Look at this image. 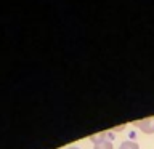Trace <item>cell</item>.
Returning <instances> with one entry per match:
<instances>
[{
	"instance_id": "1",
	"label": "cell",
	"mask_w": 154,
	"mask_h": 149,
	"mask_svg": "<svg viewBox=\"0 0 154 149\" xmlns=\"http://www.w3.org/2000/svg\"><path fill=\"white\" fill-rule=\"evenodd\" d=\"M135 127H138L141 132L148 133V135L154 133V115H152V117H148V119L137 120V122H135Z\"/></svg>"
},
{
	"instance_id": "2",
	"label": "cell",
	"mask_w": 154,
	"mask_h": 149,
	"mask_svg": "<svg viewBox=\"0 0 154 149\" xmlns=\"http://www.w3.org/2000/svg\"><path fill=\"white\" fill-rule=\"evenodd\" d=\"M93 149H112V143L109 141V139H98V141H95V146Z\"/></svg>"
},
{
	"instance_id": "3",
	"label": "cell",
	"mask_w": 154,
	"mask_h": 149,
	"mask_svg": "<svg viewBox=\"0 0 154 149\" xmlns=\"http://www.w3.org/2000/svg\"><path fill=\"white\" fill-rule=\"evenodd\" d=\"M120 147H124V149H140V147H138V144H137V143H133V141H124Z\"/></svg>"
},
{
	"instance_id": "4",
	"label": "cell",
	"mask_w": 154,
	"mask_h": 149,
	"mask_svg": "<svg viewBox=\"0 0 154 149\" xmlns=\"http://www.w3.org/2000/svg\"><path fill=\"white\" fill-rule=\"evenodd\" d=\"M67 149H79V147H75V146H71V147H67Z\"/></svg>"
},
{
	"instance_id": "5",
	"label": "cell",
	"mask_w": 154,
	"mask_h": 149,
	"mask_svg": "<svg viewBox=\"0 0 154 149\" xmlns=\"http://www.w3.org/2000/svg\"><path fill=\"white\" fill-rule=\"evenodd\" d=\"M119 149H124V147H119Z\"/></svg>"
}]
</instances>
